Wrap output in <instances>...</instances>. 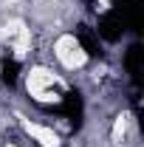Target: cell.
<instances>
[{
    "label": "cell",
    "instance_id": "8992f818",
    "mask_svg": "<svg viewBox=\"0 0 144 147\" xmlns=\"http://www.w3.org/2000/svg\"><path fill=\"white\" fill-rule=\"evenodd\" d=\"M110 9V0H96V11H108Z\"/></svg>",
    "mask_w": 144,
    "mask_h": 147
},
{
    "label": "cell",
    "instance_id": "ba28073f",
    "mask_svg": "<svg viewBox=\"0 0 144 147\" xmlns=\"http://www.w3.org/2000/svg\"><path fill=\"white\" fill-rule=\"evenodd\" d=\"M9 147H14V144H9Z\"/></svg>",
    "mask_w": 144,
    "mask_h": 147
},
{
    "label": "cell",
    "instance_id": "3957f363",
    "mask_svg": "<svg viewBox=\"0 0 144 147\" xmlns=\"http://www.w3.org/2000/svg\"><path fill=\"white\" fill-rule=\"evenodd\" d=\"M0 40H3V45H9L14 51L17 59H23L31 51V31H28V26L20 17H11L0 26Z\"/></svg>",
    "mask_w": 144,
    "mask_h": 147
},
{
    "label": "cell",
    "instance_id": "7a4b0ae2",
    "mask_svg": "<svg viewBox=\"0 0 144 147\" xmlns=\"http://www.w3.org/2000/svg\"><path fill=\"white\" fill-rule=\"evenodd\" d=\"M54 57H57V62H59L62 68H68V71H79V68L88 65V51H85V45H82L73 34L57 37Z\"/></svg>",
    "mask_w": 144,
    "mask_h": 147
},
{
    "label": "cell",
    "instance_id": "52a82bcc",
    "mask_svg": "<svg viewBox=\"0 0 144 147\" xmlns=\"http://www.w3.org/2000/svg\"><path fill=\"white\" fill-rule=\"evenodd\" d=\"M3 3H9V6H11V3H17V0H3Z\"/></svg>",
    "mask_w": 144,
    "mask_h": 147
},
{
    "label": "cell",
    "instance_id": "277c9868",
    "mask_svg": "<svg viewBox=\"0 0 144 147\" xmlns=\"http://www.w3.org/2000/svg\"><path fill=\"white\" fill-rule=\"evenodd\" d=\"M110 139H113V144L116 147H130L136 144V139H139V130H136V119H133V113H119L116 116V122H113V130H110Z\"/></svg>",
    "mask_w": 144,
    "mask_h": 147
},
{
    "label": "cell",
    "instance_id": "5b68a950",
    "mask_svg": "<svg viewBox=\"0 0 144 147\" xmlns=\"http://www.w3.org/2000/svg\"><path fill=\"white\" fill-rule=\"evenodd\" d=\"M20 127L26 130V136H31V142H37L40 147H59V133H57L54 127L28 122L26 116H20Z\"/></svg>",
    "mask_w": 144,
    "mask_h": 147
},
{
    "label": "cell",
    "instance_id": "6da1fadb",
    "mask_svg": "<svg viewBox=\"0 0 144 147\" xmlns=\"http://www.w3.org/2000/svg\"><path fill=\"white\" fill-rule=\"evenodd\" d=\"M26 91L40 105H57L65 96V82L51 68L34 65V68H28V74H26Z\"/></svg>",
    "mask_w": 144,
    "mask_h": 147
}]
</instances>
